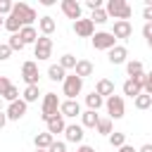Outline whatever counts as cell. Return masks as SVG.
Returning a JSON list of instances; mask_svg holds the SVG:
<instances>
[{"label": "cell", "instance_id": "29", "mask_svg": "<svg viewBox=\"0 0 152 152\" xmlns=\"http://www.w3.org/2000/svg\"><path fill=\"white\" fill-rule=\"evenodd\" d=\"M5 28H7L10 33H19V31L24 28V24H21V21H19V19H17L14 14H10V17L5 19Z\"/></svg>", "mask_w": 152, "mask_h": 152}, {"label": "cell", "instance_id": "37", "mask_svg": "<svg viewBox=\"0 0 152 152\" xmlns=\"http://www.w3.org/2000/svg\"><path fill=\"white\" fill-rule=\"evenodd\" d=\"M12 7H14V2H10V0H0V17L2 14H12Z\"/></svg>", "mask_w": 152, "mask_h": 152}, {"label": "cell", "instance_id": "24", "mask_svg": "<svg viewBox=\"0 0 152 152\" xmlns=\"http://www.w3.org/2000/svg\"><path fill=\"white\" fill-rule=\"evenodd\" d=\"M48 78H50V81H55V83H64L66 71H64L59 64H50V69H48Z\"/></svg>", "mask_w": 152, "mask_h": 152}, {"label": "cell", "instance_id": "1", "mask_svg": "<svg viewBox=\"0 0 152 152\" xmlns=\"http://www.w3.org/2000/svg\"><path fill=\"white\" fill-rule=\"evenodd\" d=\"M104 12H107L109 17H114L116 21H128L131 14H133V7H131L126 0H107Z\"/></svg>", "mask_w": 152, "mask_h": 152}, {"label": "cell", "instance_id": "26", "mask_svg": "<svg viewBox=\"0 0 152 152\" xmlns=\"http://www.w3.org/2000/svg\"><path fill=\"white\" fill-rule=\"evenodd\" d=\"M86 104H88V109L97 112V109L104 104V97H102V95H97V93L93 90V93H88V95H86Z\"/></svg>", "mask_w": 152, "mask_h": 152}, {"label": "cell", "instance_id": "45", "mask_svg": "<svg viewBox=\"0 0 152 152\" xmlns=\"http://www.w3.org/2000/svg\"><path fill=\"white\" fill-rule=\"evenodd\" d=\"M10 119H7V114L5 112H0V128H5V124H7Z\"/></svg>", "mask_w": 152, "mask_h": 152}, {"label": "cell", "instance_id": "20", "mask_svg": "<svg viewBox=\"0 0 152 152\" xmlns=\"http://www.w3.org/2000/svg\"><path fill=\"white\" fill-rule=\"evenodd\" d=\"M121 90H124V95H128V97H138V95H142V86L138 83V81H133V78H128L124 86H121Z\"/></svg>", "mask_w": 152, "mask_h": 152}, {"label": "cell", "instance_id": "38", "mask_svg": "<svg viewBox=\"0 0 152 152\" xmlns=\"http://www.w3.org/2000/svg\"><path fill=\"white\" fill-rule=\"evenodd\" d=\"M48 152H66V142H62V140H55L52 145H50V150Z\"/></svg>", "mask_w": 152, "mask_h": 152}, {"label": "cell", "instance_id": "9", "mask_svg": "<svg viewBox=\"0 0 152 152\" xmlns=\"http://www.w3.org/2000/svg\"><path fill=\"white\" fill-rule=\"evenodd\" d=\"M74 33L78 36V38H93L95 36V24L90 21V19H78V21H74Z\"/></svg>", "mask_w": 152, "mask_h": 152}, {"label": "cell", "instance_id": "39", "mask_svg": "<svg viewBox=\"0 0 152 152\" xmlns=\"http://www.w3.org/2000/svg\"><path fill=\"white\" fill-rule=\"evenodd\" d=\"M142 93L152 95V71H147V76H145V88H142Z\"/></svg>", "mask_w": 152, "mask_h": 152}, {"label": "cell", "instance_id": "30", "mask_svg": "<svg viewBox=\"0 0 152 152\" xmlns=\"http://www.w3.org/2000/svg\"><path fill=\"white\" fill-rule=\"evenodd\" d=\"M76 62H78V59H76L74 55H69V52H66V55H62V57H59V62H57V64H59L64 71H69V69H76Z\"/></svg>", "mask_w": 152, "mask_h": 152}, {"label": "cell", "instance_id": "27", "mask_svg": "<svg viewBox=\"0 0 152 152\" xmlns=\"http://www.w3.org/2000/svg\"><path fill=\"white\" fill-rule=\"evenodd\" d=\"M126 74H128V78H135V76H140V74H145V71H142V62H140V59L126 62Z\"/></svg>", "mask_w": 152, "mask_h": 152}, {"label": "cell", "instance_id": "11", "mask_svg": "<svg viewBox=\"0 0 152 152\" xmlns=\"http://www.w3.org/2000/svg\"><path fill=\"white\" fill-rule=\"evenodd\" d=\"M26 109H28V104H26L24 100H17V102H10V104H7L5 114H7L10 121H19V119L26 114Z\"/></svg>", "mask_w": 152, "mask_h": 152}, {"label": "cell", "instance_id": "49", "mask_svg": "<svg viewBox=\"0 0 152 152\" xmlns=\"http://www.w3.org/2000/svg\"><path fill=\"white\" fill-rule=\"evenodd\" d=\"M2 26H5V19H2V17H0V28H2Z\"/></svg>", "mask_w": 152, "mask_h": 152}, {"label": "cell", "instance_id": "51", "mask_svg": "<svg viewBox=\"0 0 152 152\" xmlns=\"http://www.w3.org/2000/svg\"><path fill=\"white\" fill-rule=\"evenodd\" d=\"M36 152H48V150H36Z\"/></svg>", "mask_w": 152, "mask_h": 152}, {"label": "cell", "instance_id": "50", "mask_svg": "<svg viewBox=\"0 0 152 152\" xmlns=\"http://www.w3.org/2000/svg\"><path fill=\"white\" fill-rule=\"evenodd\" d=\"M2 102H5V100H2V97H0V112H5V109H2Z\"/></svg>", "mask_w": 152, "mask_h": 152}, {"label": "cell", "instance_id": "31", "mask_svg": "<svg viewBox=\"0 0 152 152\" xmlns=\"http://www.w3.org/2000/svg\"><path fill=\"white\" fill-rule=\"evenodd\" d=\"M133 104H135V109H150V107H152V95L142 93V95H138V97L133 100Z\"/></svg>", "mask_w": 152, "mask_h": 152}, {"label": "cell", "instance_id": "33", "mask_svg": "<svg viewBox=\"0 0 152 152\" xmlns=\"http://www.w3.org/2000/svg\"><path fill=\"white\" fill-rule=\"evenodd\" d=\"M7 45L12 48V52H17V50L21 52V50L26 48V45H24V40L19 38V33H12V36H10V40H7Z\"/></svg>", "mask_w": 152, "mask_h": 152}, {"label": "cell", "instance_id": "22", "mask_svg": "<svg viewBox=\"0 0 152 152\" xmlns=\"http://www.w3.org/2000/svg\"><path fill=\"white\" fill-rule=\"evenodd\" d=\"M55 142V135H50L48 131L45 133H38L36 138H33V145H36V150H50V145Z\"/></svg>", "mask_w": 152, "mask_h": 152}, {"label": "cell", "instance_id": "41", "mask_svg": "<svg viewBox=\"0 0 152 152\" xmlns=\"http://www.w3.org/2000/svg\"><path fill=\"white\" fill-rule=\"evenodd\" d=\"M142 38H145V40L152 38V21H145V26H142Z\"/></svg>", "mask_w": 152, "mask_h": 152}, {"label": "cell", "instance_id": "35", "mask_svg": "<svg viewBox=\"0 0 152 152\" xmlns=\"http://www.w3.org/2000/svg\"><path fill=\"white\" fill-rule=\"evenodd\" d=\"M107 19H109V14L104 12V7H102V10H95V12L90 14V21H93V24H104Z\"/></svg>", "mask_w": 152, "mask_h": 152}, {"label": "cell", "instance_id": "2", "mask_svg": "<svg viewBox=\"0 0 152 152\" xmlns=\"http://www.w3.org/2000/svg\"><path fill=\"white\" fill-rule=\"evenodd\" d=\"M59 97H57V93H45L43 95V107H40V119L48 124L52 116H57L59 114Z\"/></svg>", "mask_w": 152, "mask_h": 152}, {"label": "cell", "instance_id": "4", "mask_svg": "<svg viewBox=\"0 0 152 152\" xmlns=\"http://www.w3.org/2000/svg\"><path fill=\"white\" fill-rule=\"evenodd\" d=\"M81 90H83V78L76 74H69L62 83V93L66 95V100H76V95H81Z\"/></svg>", "mask_w": 152, "mask_h": 152}, {"label": "cell", "instance_id": "21", "mask_svg": "<svg viewBox=\"0 0 152 152\" xmlns=\"http://www.w3.org/2000/svg\"><path fill=\"white\" fill-rule=\"evenodd\" d=\"M97 121H100V114L93 112V109H86L81 114V126L83 128H97Z\"/></svg>", "mask_w": 152, "mask_h": 152}, {"label": "cell", "instance_id": "34", "mask_svg": "<svg viewBox=\"0 0 152 152\" xmlns=\"http://www.w3.org/2000/svg\"><path fill=\"white\" fill-rule=\"evenodd\" d=\"M0 97H2V100H7V102H17V100H21V97H19V88H17V86H10Z\"/></svg>", "mask_w": 152, "mask_h": 152}, {"label": "cell", "instance_id": "18", "mask_svg": "<svg viewBox=\"0 0 152 152\" xmlns=\"http://www.w3.org/2000/svg\"><path fill=\"white\" fill-rule=\"evenodd\" d=\"M93 71H95V66H93L90 59H78V62H76V69H74L76 76L86 78V76H93Z\"/></svg>", "mask_w": 152, "mask_h": 152}, {"label": "cell", "instance_id": "23", "mask_svg": "<svg viewBox=\"0 0 152 152\" xmlns=\"http://www.w3.org/2000/svg\"><path fill=\"white\" fill-rule=\"evenodd\" d=\"M19 38L24 40V45H36V40H38V31L33 28V26H24L21 31H19Z\"/></svg>", "mask_w": 152, "mask_h": 152}, {"label": "cell", "instance_id": "46", "mask_svg": "<svg viewBox=\"0 0 152 152\" xmlns=\"http://www.w3.org/2000/svg\"><path fill=\"white\" fill-rule=\"evenodd\" d=\"M119 152H138L133 145H124V147H119Z\"/></svg>", "mask_w": 152, "mask_h": 152}, {"label": "cell", "instance_id": "7", "mask_svg": "<svg viewBox=\"0 0 152 152\" xmlns=\"http://www.w3.org/2000/svg\"><path fill=\"white\" fill-rule=\"evenodd\" d=\"M33 55L38 57V62L40 59H50L52 57V38L50 36H38V40L33 45Z\"/></svg>", "mask_w": 152, "mask_h": 152}, {"label": "cell", "instance_id": "28", "mask_svg": "<svg viewBox=\"0 0 152 152\" xmlns=\"http://www.w3.org/2000/svg\"><path fill=\"white\" fill-rule=\"evenodd\" d=\"M95 131H97L100 135H107V138H109V135L114 133V131H112V119H109V116H104V119L100 116V121H97V128H95Z\"/></svg>", "mask_w": 152, "mask_h": 152}, {"label": "cell", "instance_id": "10", "mask_svg": "<svg viewBox=\"0 0 152 152\" xmlns=\"http://www.w3.org/2000/svg\"><path fill=\"white\" fill-rule=\"evenodd\" d=\"M59 114H62L64 119H76V116H81L83 112H81L78 100H64V102L59 104Z\"/></svg>", "mask_w": 152, "mask_h": 152}, {"label": "cell", "instance_id": "17", "mask_svg": "<svg viewBox=\"0 0 152 152\" xmlns=\"http://www.w3.org/2000/svg\"><path fill=\"white\" fill-rule=\"evenodd\" d=\"M64 131H66V121H64L62 114H57L48 121V133L50 135H57V133H64Z\"/></svg>", "mask_w": 152, "mask_h": 152}, {"label": "cell", "instance_id": "6", "mask_svg": "<svg viewBox=\"0 0 152 152\" xmlns=\"http://www.w3.org/2000/svg\"><path fill=\"white\" fill-rule=\"evenodd\" d=\"M93 48L95 50H112V48H116V38H114V33L112 31H97L95 36H93Z\"/></svg>", "mask_w": 152, "mask_h": 152}, {"label": "cell", "instance_id": "13", "mask_svg": "<svg viewBox=\"0 0 152 152\" xmlns=\"http://www.w3.org/2000/svg\"><path fill=\"white\" fill-rule=\"evenodd\" d=\"M86 128L81 126V124H66V131H64V138H66V142H78V145H83V133Z\"/></svg>", "mask_w": 152, "mask_h": 152}, {"label": "cell", "instance_id": "32", "mask_svg": "<svg viewBox=\"0 0 152 152\" xmlns=\"http://www.w3.org/2000/svg\"><path fill=\"white\" fill-rule=\"evenodd\" d=\"M109 145H112V147H116V150H119V147H124V145H126V133L114 131V133L109 135Z\"/></svg>", "mask_w": 152, "mask_h": 152}, {"label": "cell", "instance_id": "5", "mask_svg": "<svg viewBox=\"0 0 152 152\" xmlns=\"http://www.w3.org/2000/svg\"><path fill=\"white\" fill-rule=\"evenodd\" d=\"M104 107H107V114H109L112 121H114V119H124V114H126V102H124L121 95L107 97V100H104Z\"/></svg>", "mask_w": 152, "mask_h": 152}, {"label": "cell", "instance_id": "14", "mask_svg": "<svg viewBox=\"0 0 152 152\" xmlns=\"http://www.w3.org/2000/svg\"><path fill=\"white\" fill-rule=\"evenodd\" d=\"M112 33H114L116 40H126V38L133 36V26H131V21H114Z\"/></svg>", "mask_w": 152, "mask_h": 152}, {"label": "cell", "instance_id": "19", "mask_svg": "<svg viewBox=\"0 0 152 152\" xmlns=\"http://www.w3.org/2000/svg\"><path fill=\"white\" fill-rule=\"evenodd\" d=\"M95 93H97V95H102V97L107 100V97H112V95H114V83H112L109 78H100V81H97V86H95Z\"/></svg>", "mask_w": 152, "mask_h": 152}, {"label": "cell", "instance_id": "44", "mask_svg": "<svg viewBox=\"0 0 152 152\" xmlns=\"http://www.w3.org/2000/svg\"><path fill=\"white\" fill-rule=\"evenodd\" d=\"M76 152H95V147H90V145H78Z\"/></svg>", "mask_w": 152, "mask_h": 152}, {"label": "cell", "instance_id": "47", "mask_svg": "<svg viewBox=\"0 0 152 152\" xmlns=\"http://www.w3.org/2000/svg\"><path fill=\"white\" fill-rule=\"evenodd\" d=\"M138 152H152V142H145V145H142Z\"/></svg>", "mask_w": 152, "mask_h": 152}, {"label": "cell", "instance_id": "15", "mask_svg": "<svg viewBox=\"0 0 152 152\" xmlns=\"http://www.w3.org/2000/svg\"><path fill=\"white\" fill-rule=\"evenodd\" d=\"M107 59H109V64H126V59H128V50H126V45H116V48H112V50L107 52Z\"/></svg>", "mask_w": 152, "mask_h": 152}, {"label": "cell", "instance_id": "36", "mask_svg": "<svg viewBox=\"0 0 152 152\" xmlns=\"http://www.w3.org/2000/svg\"><path fill=\"white\" fill-rule=\"evenodd\" d=\"M12 57V48L7 43H0V62H7Z\"/></svg>", "mask_w": 152, "mask_h": 152}, {"label": "cell", "instance_id": "8", "mask_svg": "<svg viewBox=\"0 0 152 152\" xmlns=\"http://www.w3.org/2000/svg\"><path fill=\"white\" fill-rule=\"evenodd\" d=\"M21 78L26 86H38V64L36 62H24L21 64Z\"/></svg>", "mask_w": 152, "mask_h": 152}, {"label": "cell", "instance_id": "43", "mask_svg": "<svg viewBox=\"0 0 152 152\" xmlns=\"http://www.w3.org/2000/svg\"><path fill=\"white\" fill-rule=\"evenodd\" d=\"M142 19L152 21V5H145V7H142Z\"/></svg>", "mask_w": 152, "mask_h": 152}, {"label": "cell", "instance_id": "12", "mask_svg": "<svg viewBox=\"0 0 152 152\" xmlns=\"http://www.w3.org/2000/svg\"><path fill=\"white\" fill-rule=\"evenodd\" d=\"M59 7H62V12H64L66 19H74V21L81 19V2H76V0H62Z\"/></svg>", "mask_w": 152, "mask_h": 152}, {"label": "cell", "instance_id": "40", "mask_svg": "<svg viewBox=\"0 0 152 152\" xmlns=\"http://www.w3.org/2000/svg\"><path fill=\"white\" fill-rule=\"evenodd\" d=\"M86 7H88L90 12H95V10H102V0H88V2H86Z\"/></svg>", "mask_w": 152, "mask_h": 152}, {"label": "cell", "instance_id": "48", "mask_svg": "<svg viewBox=\"0 0 152 152\" xmlns=\"http://www.w3.org/2000/svg\"><path fill=\"white\" fill-rule=\"evenodd\" d=\"M40 5H45V7H52V5H55V0H40Z\"/></svg>", "mask_w": 152, "mask_h": 152}, {"label": "cell", "instance_id": "16", "mask_svg": "<svg viewBox=\"0 0 152 152\" xmlns=\"http://www.w3.org/2000/svg\"><path fill=\"white\" fill-rule=\"evenodd\" d=\"M38 28H40V36H52V33L57 31V21H55L50 14H45V17L38 19Z\"/></svg>", "mask_w": 152, "mask_h": 152}, {"label": "cell", "instance_id": "42", "mask_svg": "<svg viewBox=\"0 0 152 152\" xmlns=\"http://www.w3.org/2000/svg\"><path fill=\"white\" fill-rule=\"evenodd\" d=\"M10 86H12V83H10V78H7V76H0V95H2Z\"/></svg>", "mask_w": 152, "mask_h": 152}, {"label": "cell", "instance_id": "25", "mask_svg": "<svg viewBox=\"0 0 152 152\" xmlns=\"http://www.w3.org/2000/svg\"><path fill=\"white\" fill-rule=\"evenodd\" d=\"M38 95H40V86H26L24 93H21V100H24L26 104H31V102L38 100Z\"/></svg>", "mask_w": 152, "mask_h": 152}, {"label": "cell", "instance_id": "3", "mask_svg": "<svg viewBox=\"0 0 152 152\" xmlns=\"http://www.w3.org/2000/svg\"><path fill=\"white\" fill-rule=\"evenodd\" d=\"M12 14L24 24V26H33V21L38 19V14H36V10L31 7V5H26V2H14V7H12Z\"/></svg>", "mask_w": 152, "mask_h": 152}]
</instances>
